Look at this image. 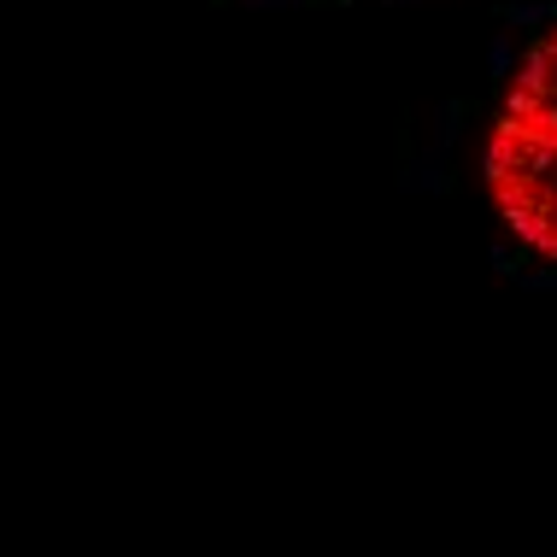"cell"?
<instances>
[{
	"mask_svg": "<svg viewBox=\"0 0 557 557\" xmlns=\"http://www.w3.org/2000/svg\"><path fill=\"white\" fill-rule=\"evenodd\" d=\"M499 112L557 135V29H546V36L522 53V65H517V77H510V88H505Z\"/></svg>",
	"mask_w": 557,
	"mask_h": 557,
	"instance_id": "2",
	"label": "cell"
},
{
	"mask_svg": "<svg viewBox=\"0 0 557 557\" xmlns=\"http://www.w3.org/2000/svg\"><path fill=\"white\" fill-rule=\"evenodd\" d=\"M481 171H487L493 212L505 218V230L540 259H557V135L499 112Z\"/></svg>",
	"mask_w": 557,
	"mask_h": 557,
	"instance_id": "1",
	"label": "cell"
}]
</instances>
